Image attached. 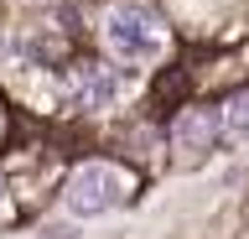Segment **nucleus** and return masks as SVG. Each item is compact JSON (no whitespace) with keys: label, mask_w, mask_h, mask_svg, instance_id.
Returning a JSON list of instances; mask_svg holds the SVG:
<instances>
[{"label":"nucleus","mask_w":249,"mask_h":239,"mask_svg":"<svg viewBox=\"0 0 249 239\" xmlns=\"http://www.w3.org/2000/svg\"><path fill=\"white\" fill-rule=\"evenodd\" d=\"M104 47L130 68H145V63H161L166 57V21L156 16L145 0H114L104 11Z\"/></svg>","instance_id":"nucleus-1"},{"label":"nucleus","mask_w":249,"mask_h":239,"mask_svg":"<svg viewBox=\"0 0 249 239\" xmlns=\"http://www.w3.org/2000/svg\"><path fill=\"white\" fill-rule=\"evenodd\" d=\"M124 192H130V177L120 166H109V161H89V166H78L68 177V192H62V203L73 219H99L109 208L124 203Z\"/></svg>","instance_id":"nucleus-2"},{"label":"nucleus","mask_w":249,"mask_h":239,"mask_svg":"<svg viewBox=\"0 0 249 239\" xmlns=\"http://www.w3.org/2000/svg\"><path fill=\"white\" fill-rule=\"evenodd\" d=\"M124 89H130V83L120 78V68H109V63H83V68H73V78H68V104L93 114V110H109Z\"/></svg>","instance_id":"nucleus-3"},{"label":"nucleus","mask_w":249,"mask_h":239,"mask_svg":"<svg viewBox=\"0 0 249 239\" xmlns=\"http://www.w3.org/2000/svg\"><path fill=\"white\" fill-rule=\"evenodd\" d=\"M218 135H223V110H187L182 120H177V146L182 151H213Z\"/></svg>","instance_id":"nucleus-4"},{"label":"nucleus","mask_w":249,"mask_h":239,"mask_svg":"<svg viewBox=\"0 0 249 239\" xmlns=\"http://www.w3.org/2000/svg\"><path fill=\"white\" fill-rule=\"evenodd\" d=\"M223 135L229 141H249V94H233L223 104Z\"/></svg>","instance_id":"nucleus-5"},{"label":"nucleus","mask_w":249,"mask_h":239,"mask_svg":"<svg viewBox=\"0 0 249 239\" xmlns=\"http://www.w3.org/2000/svg\"><path fill=\"white\" fill-rule=\"evenodd\" d=\"M0 192H5V187H0Z\"/></svg>","instance_id":"nucleus-6"}]
</instances>
